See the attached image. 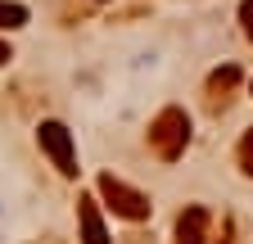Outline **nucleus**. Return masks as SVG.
<instances>
[{
    "label": "nucleus",
    "mask_w": 253,
    "mask_h": 244,
    "mask_svg": "<svg viewBox=\"0 0 253 244\" xmlns=\"http://www.w3.org/2000/svg\"><path fill=\"white\" fill-rule=\"evenodd\" d=\"M185 145H190V113L168 104V109H158V118L149 122V149L163 163H176L185 154Z\"/></svg>",
    "instance_id": "1"
},
{
    "label": "nucleus",
    "mask_w": 253,
    "mask_h": 244,
    "mask_svg": "<svg viewBox=\"0 0 253 244\" xmlns=\"http://www.w3.org/2000/svg\"><path fill=\"white\" fill-rule=\"evenodd\" d=\"M95 190H100L104 208L113 212V217H122V222H145L149 212H154L149 195H140L136 186H126V181H122V176H113V172H104L100 181H95Z\"/></svg>",
    "instance_id": "2"
},
{
    "label": "nucleus",
    "mask_w": 253,
    "mask_h": 244,
    "mask_svg": "<svg viewBox=\"0 0 253 244\" xmlns=\"http://www.w3.org/2000/svg\"><path fill=\"white\" fill-rule=\"evenodd\" d=\"M37 145L50 154V163L59 167V176H77V149H73V131L63 122H41L37 127Z\"/></svg>",
    "instance_id": "3"
},
{
    "label": "nucleus",
    "mask_w": 253,
    "mask_h": 244,
    "mask_svg": "<svg viewBox=\"0 0 253 244\" xmlns=\"http://www.w3.org/2000/svg\"><path fill=\"white\" fill-rule=\"evenodd\" d=\"M77 222H82V244H109L104 217H100V199H77Z\"/></svg>",
    "instance_id": "4"
},
{
    "label": "nucleus",
    "mask_w": 253,
    "mask_h": 244,
    "mask_svg": "<svg viewBox=\"0 0 253 244\" xmlns=\"http://www.w3.org/2000/svg\"><path fill=\"white\" fill-rule=\"evenodd\" d=\"M176 244H208V208H185L176 217Z\"/></svg>",
    "instance_id": "5"
},
{
    "label": "nucleus",
    "mask_w": 253,
    "mask_h": 244,
    "mask_svg": "<svg viewBox=\"0 0 253 244\" xmlns=\"http://www.w3.org/2000/svg\"><path fill=\"white\" fill-rule=\"evenodd\" d=\"M235 86H240V68H235V64L217 68V73L208 77V109H226V100H231Z\"/></svg>",
    "instance_id": "6"
},
{
    "label": "nucleus",
    "mask_w": 253,
    "mask_h": 244,
    "mask_svg": "<svg viewBox=\"0 0 253 244\" xmlns=\"http://www.w3.org/2000/svg\"><path fill=\"white\" fill-rule=\"evenodd\" d=\"M23 23H27V9L18 5V0H0V27L14 32V27H23Z\"/></svg>",
    "instance_id": "7"
},
{
    "label": "nucleus",
    "mask_w": 253,
    "mask_h": 244,
    "mask_svg": "<svg viewBox=\"0 0 253 244\" xmlns=\"http://www.w3.org/2000/svg\"><path fill=\"white\" fill-rule=\"evenodd\" d=\"M235 163H240V172L244 176H253V127L240 136V145H235Z\"/></svg>",
    "instance_id": "8"
},
{
    "label": "nucleus",
    "mask_w": 253,
    "mask_h": 244,
    "mask_svg": "<svg viewBox=\"0 0 253 244\" xmlns=\"http://www.w3.org/2000/svg\"><path fill=\"white\" fill-rule=\"evenodd\" d=\"M240 27H244V37L253 41V0H240Z\"/></svg>",
    "instance_id": "9"
},
{
    "label": "nucleus",
    "mask_w": 253,
    "mask_h": 244,
    "mask_svg": "<svg viewBox=\"0 0 253 244\" xmlns=\"http://www.w3.org/2000/svg\"><path fill=\"white\" fill-rule=\"evenodd\" d=\"M9 59H14V50H9L5 41H0V64H9Z\"/></svg>",
    "instance_id": "10"
},
{
    "label": "nucleus",
    "mask_w": 253,
    "mask_h": 244,
    "mask_svg": "<svg viewBox=\"0 0 253 244\" xmlns=\"http://www.w3.org/2000/svg\"><path fill=\"white\" fill-rule=\"evenodd\" d=\"M249 90H253V81H249Z\"/></svg>",
    "instance_id": "11"
}]
</instances>
